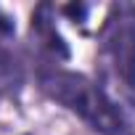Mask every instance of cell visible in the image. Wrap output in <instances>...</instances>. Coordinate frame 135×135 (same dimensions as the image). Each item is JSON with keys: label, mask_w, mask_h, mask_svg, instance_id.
<instances>
[{"label": "cell", "mask_w": 135, "mask_h": 135, "mask_svg": "<svg viewBox=\"0 0 135 135\" xmlns=\"http://www.w3.org/2000/svg\"><path fill=\"white\" fill-rule=\"evenodd\" d=\"M40 88L48 98H53L64 109L77 114L82 122H88L90 130L101 135H132V127L119 103L111 101L106 90L98 88L85 74L53 69L40 77Z\"/></svg>", "instance_id": "obj_1"}, {"label": "cell", "mask_w": 135, "mask_h": 135, "mask_svg": "<svg viewBox=\"0 0 135 135\" xmlns=\"http://www.w3.org/2000/svg\"><path fill=\"white\" fill-rule=\"evenodd\" d=\"M101 42L114 74L135 90V6L119 3L109 11Z\"/></svg>", "instance_id": "obj_2"}, {"label": "cell", "mask_w": 135, "mask_h": 135, "mask_svg": "<svg viewBox=\"0 0 135 135\" xmlns=\"http://www.w3.org/2000/svg\"><path fill=\"white\" fill-rule=\"evenodd\" d=\"M24 74H21V66L16 61V56L0 42V88L3 90H19Z\"/></svg>", "instance_id": "obj_3"}]
</instances>
